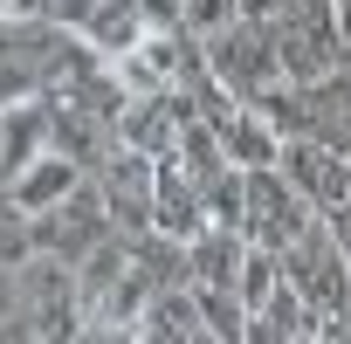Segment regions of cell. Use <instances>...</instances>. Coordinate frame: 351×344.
I'll return each mask as SVG.
<instances>
[{
    "mask_svg": "<svg viewBox=\"0 0 351 344\" xmlns=\"http://www.w3.org/2000/svg\"><path fill=\"white\" fill-rule=\"evenodd\" d=\"M152 207H158V165L145 151H124L110 165V214L131 228H152Z\"/></svg>",
    "mask_w": 351,
    "mask_h": 344,
    "instance_id": "277c9868",
    "label": "cell"
},
{
    "mask_svg": "<svg viewBox=\"0 0 351 344\" xmlns=\"http://www.w3.org/2000/svg\"><path fill=\"white\" fill-rule=\"evenodd\" d=\"M269 35V49H276V62L289 69V83H324V76H337L344 69V35H337V14L324 8V0H296V8L276 21V28H262Z\"/></svg>",
    "mask_w": 351,
    "mask_h": 344,
    "instance_id": "6da1fadb",
    "label": "cell"
},
{
    "mask_svg": "<svg viewBox=\"0 0 351 344\" xmlns=\"http://www.w3.org/2000/svg\"><path fill=\"white\" fill-rule=\"evenodd\" d=\"M172 151L186 158L180 172H186V180H193L200 193H207V186L221 180V172H228V165H221V151H228V145H221V131H214V124H200V117H193V124L180 131V145H172Z\"/></svg>",
    "mask_w": 351,
    "mask_h": 344,
    "instance_id": "52a82bcc",
    "label": "cell"
},
{
    "mask_svg": "<svg viewBox=\"0 0 351 344\" xmlns=\"http://www.w3.org/2000/svg\"><path fill=\"white\" fill-rule=\"evenodd\" d=\"M49 8H56V21H90L104 0H49Z\"/></svg>",
    "mask_w": 351,
    "mask_h": 344,
    "instance_id": "ac0fdd59",
    "label": "cell"
},
{
    "mask_svg": "<svg viewBox=\"0 0 351 344\" xmlns=\"http://www.w3.org/2000/svg\"><path fill=\"white\" fill-rule=\"evenodd\" d=\"M221 145H228V151H234L241 165H276V138H269V131H262V124H255L248 110H241V117H234V124L221 131Z\"/></svg>",
    "mask_w": 351,
    "mask_h": 344,
    "instance_id": "4fadbf2b",
    "label": "cell"
},
{
    "mask_svg": "<svg viewBox=\"0 0 351 344\" xmlns=\"http://www.w3.org/2000/svg\"><path fill=\"white\" fill-rule=\"evenodd\" d=\"M193 269L207 275V289H234V282H241L234 228H207V234H193Z\"/></svg>",
    "mask_w": 351,
    "mask_h": 344,
    "instance_id": "ba28073f",
    "label": "cell"
},
{
    "mask_svg": "<svg viewBox=\"0 0 351 344\" xmlns=\"http://www.w3.org/2000/svg\"><path fill=\"white\" fill-rule=\"evenodd\" d=\"M90 35H97V49H138L145 42V8L138 0H104V8L90 14Z\"/></svg>",
    "mask_w": 351,
    "mask_h": 344,
    "instance_id": "9c48e42d",
    "label": "cell"
},
{
    "mask_svg": "<svg viewBox=\"0 0 351 344\" xmlns=\"http://www.w3.org/2000/svg\"><path fill=\"white\" fill-rule=\"evenodd\" d=\"M69 186H76V158H49V165H35L28 180L14 186V200H21L28 214H42V207H49V200H62Z\"/></svg>",
    "mask_w": 351,
    "mask_h": 344,
    "instance_id": "8fae6325",
    "label": "cell"
},
{
    "mask_svg": "<svg viewBox=\"0 0 351 344\" xmlns=\"http://www.w3.org/2000/svg\"><path fill=\"white\" fill-rule=\"evenodd\" d=\"M255 337H310V303H303V289H269V303H262V323H255Z\"/></svg>",
    "mask_w": 351,
    "mask_h": 344,
    "instance_id": "30bf717a",
    "label": "cell"
},
{
    "mask_svg": "<svg viewBox=\"0 0 351 344\" xmlns=\"http://www.w3.org/2000/svg\"><path fill=\"white\" fill-rule=\"evenodd\" d=\"M186 124H193V103H186L180 90H158L152 110H131V117H124V145H138V151H172Z\"/></svg>",
    "mask_w": 351,
    "mask_h": 344,
    "instance_id": "5b68a950",
    "label": "cell"
},
{
    "mask_svg": "<svg viewBox=\"0 0 351 344\" xmlns=\"http://www.w3.org/2000/svg\"><path fill=\"white\" fill-rule=\"evenodd\" d=\"M337 35H344V49H351V0H337Z\"/></svg>",
    "mask_w": 351,
    "mask_h": 344,
    "instance_id": "ffe728a7",
    "label": "cell"
},
{
    "mask_svg": "<svg viewBox=\"0 0 351 344\" xmlns=\"http://www.w3.org/2000/svg\"><path fill=\"white\" fill-rule=\"evenodd\" d=\"M289 172H296V180L324 200V207H337V200H351V165L330 151V145H289V151H276Z\"/></svg>",
    "mask_w": 351,
    "mask_h": 344,
    "instance_id": "8992f818",
    "label": "cell"
},
{
    "mask_svg": "<svg viewBox=\"0 0 351 344\" xmlns=\"http://www.w3.org/2000/svg\"><path fill=\"white\" fill-rule=\"evenodd\" d=\"M228 8H234V0H186V21H200V28H221V21H228Z\"/></svg>",
    "mask_w": 351,
    "mask_h": 344,
    "instance_id": "e0dca14e",
    "label": "cell"
},
{
    "mask_svg": "<svg viewBox=\"0 0 351 344\" xmlns=\"http://www.w3.org/2000/svg\"><path fill=\"white\" fill-rule=\"evenodd\" d=\"M276 248H255V255H241V282H234V296H241V310H262L269 303V289H276Z\"/></svg>",
    "mask_w": 351,
    "mask_h": 344,
    "instance_id": "5bb4252c",
    "label": "cell"
},
{
    "mask_svg": "<svg viewBox=\"0 0 351 344\" xmlns=\"http://www.w3.org/2000/svg\"><path fill=\"white\" fill-rule=\"evenodd\" d=\"M207 323H200V310L186 303V296H158L152 303V317L138 323V337H200Z\"/></svg>",
    "mask_w": 351,
    "mask_h": 344,
    "instance_id": "7c38bea8",
    "label": "cell"
},
{
    "mask_svg": "<svg viewBox=\"0 0 351 344\" xmlns=\"http://www.w3.org/2000/svg\"><path fill=\"white\" fill-rule=\"evenodd\" d=\"M200 317H207V330H214V337H241V330H248V323H241L248 310H241V296H234V289H207V296H200Z\"/></svg>",
    "mask_w": 351,
    "mask_h": 344,
    "instance_id": "2e32d148",
    "label": "cell"
},
{
    "mask_svg": "<svg viewBox=\"0 0 351 344\" xmlns=\"http://www.w3.org/2000/svg\"><path fill=\"white\" fill-rule=\"evenodd\" d=\"M145 21H180V0H138Z\"/></svg>",
    "mask_w": 351,
    "mask_h": 344,
    "instance_id": "d6986e66",
    "label": "cell"
},
{
    "mask_svg": "<svg viewBox=\"0 0 351 344\" xmlns=\"http://www.w3.org/2000/svg\"><path fill=\"white\" fill-rule=\"evenodd\" d=\"M56 145H62V158H97V151H104V117L69 110V117L56 124Z\"/></svg>",
    "mask_w": 351,
    "mask_h": 344,
    "instance_id": "9a60e30c",
    "label": "cell"
},
{
    "mask_svg": "<svg viewBox=\"0 0 351 344\" xmlns=\"http://www.w3.org/2000/svg\"><path fill=\"white\" fill-rule=\"evenodd\" d=\"M241 228H248V241H262V248H296L303 234H310V221H303V200L296 193H282V180L269 165H248V180H241Z\"/></svg>",
    "mask_w": 351,
    "mask_h": 344,
    "instance_id": "3957f363",
    "label": "cell"
},
{
    "mask_svg": "<svg viewBox=\"0 0 351 344\" xmlns=\"http://www.w3.org/2000/svg\"><path fill=\"white\" fill-rule=\"evenodd\" d=\"M207 76L228 83L234 97H255V90H269V83L282 76V62H276L269 35L241 14L234 28H214V42H207Z\"/></svg>",
    "mask_w": 351,
    "mask_h": 344,
    "instance_id": "7a4b0ae2",
    "label": "cell"
}]
</instances>
